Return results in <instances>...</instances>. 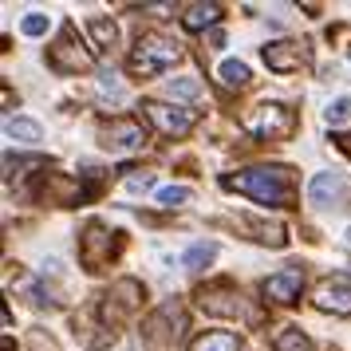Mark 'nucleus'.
I'll return each mask as SVG.
<instances>
[{"instance_id":"5701e85b","label":"nucleus","mask_w":351,"mask_h":351,"mask_svg":"<svg viewBox=\"0 0 351 351\" xmlns=\"http://www.w3.org/2000/svg\"><path fill=\"white\" fill-rule=\"evenodd\" d=\"M245 225L256 233L261 245H272V249H280V245H285V229H280V225H269V221H245Z\"/></svg>"},{"instance_id":"cd10ccee","label":"nucleus","mask_w":351,"mask_h":351,"mask_svg":"<svg viewBox=\"0 0 351 351\" xmlns=\"http://www.w3.org/2000/svg\"><path fill=\"white\" fill-rule=\"evenodd\" d=\"M123 351H130V348H123Z\"/></svg>"},{"instance_id":"a211bd4d","label":"nucleus","mask_w":351,"mask_h":351,"mask_svg":"<svg viewBox=\"0 0 351 351\" xmlns=\"http://www.w3.org/2000/svg\"><path fill=\"white\" fill-rule=\"evenodd\" d=\"M87 32L95 40V48H103V51H111L114 40H119V28H114V20H107V16H91L87 20Z\"/></svg>"},{"instance_id":"4468645a","label":"nucleus","mask_w":351,"mask_h":351,"mask_svg":"<svg viewBox=\"0 0 351 351\" xmlns=\"http://www.w3.org/2000/svg\"><path fill=\"white\" fill-rule=\"evenodd\" d=\"M221 20V4H186L182 8V28L186 32H206Z\"/></svg>"},{"instance_id":"1a4fd4ad","label":"nucleus","mask_w":351,"mask_h":351,"mask_svg":"<svg viewBox=\"0 0 351 351\" xmlns=\"http://www.w3.org/2000/svg\"><path fill=\"white\" fill-rule=\"evenodd\" d=\"M316 308L332 312V316H351V280L348 276H328L316 285Z\"/></svg>"},{"instance_id":"c85d7f7f","label":"nucleus","mask_w":351,"mask_h":351,"mask_svg":"<svg viewBox=\"0 0 351 351\" xmlns=\"http://www.w3.org/2000/svg\"><path fill=\"white\" fill-rule=\"evenodd\" d=\"M348 56H351V51H348Z\"/></svg>"},{"instance_id":"bb28decb","label":"nucleus","mask_w":351,"mask_h":351,"mask_svg":"<svg viewBox=\"0 0 351 351\" xmlns=\"http://www.w3.org/2000/svg\"><path fill=\"white\" fill-rule=\"evenodd\" d=\"M127 186H130V190H150V186H154V178H150V174H143V178H130Z\"/></svg>"},{"instance_id":"0eeeda50","label":"nucleus","mask_w":351,"mask_h":351,"mask_svg":"<svg viewBox=\"0 0 351 351\" xmlns=\"http://www.w3.org/2000/svg\"><path fill=\"white\" fill-rule=\"evenodd\" d=\"M300 292H304V269H280V272H272V276H265L261 280V296H265V304H292V300H300Z\"/></svg>"},{"instance_id":"f03ea898","label":"nucleus","mask_w":351,"mask_h":351,"mask_svg":"<svg viewBox=\"0 0 351 351\" xmlns=\"http://www.w3.org/2000/svg\"><path fill=\"white\" fill-rule=\"evenodd\" d=\"M178 60H182V44H178V40H166V36H158V32L138 36V44L130 48V71L143 75V80L170 71Z\"/></svg>"},{"instance_id":"412c9836","label":"nucleus","mask_w":351,"mask_h":351,"mask_svg":"<svg viewBox=\"0 0 351 351\" xmlns=\"http://www.w3.org/2000/svg\"><path fill=\"white\" fill-rule=\"evenodd\" d=\"M95 87H99V95L111 99V103H119V99H123V80H119V71H114V67H99Z\"/></svg>"},{"instance_id":"a878e982","label":"nucleus","mask_w":351,"mask_h":351,"mask_svg":"<svg viewBox=\"0 0 351 351\" xmlns=\"http://www.w3.org/2000/svg\"><path fill=\"white\" fill-rule=\"evenodd\" d=\"M48 24H51V16H44V12H28V16L20 20V32L24 36H44L48 32Z\"/></svg>"},{"instance_id":"dca6fc26","label":"nucleus","mask_w":351,"mask_h":351,"mask_svg":"<svg viewBox=\"0 0 351 351\" xmlns=\"http://www.w3.org/2000/svg\"><path fill=\"white\" fill-rule=\"evenodd\" d=\"M4 138H12V143H40L44 138V127L32 123V119H4Z\"/></svg>"},{"instance_id":"6e6552de","label":"nucleus","mask_w":351,"mask_h":351,"mask_svg":"<svg viewBox=\"0 0 351 351\" xmlns=\"http://www.w3.org/2000/svg\"><path fill=\"white\" fill-rule=\"evenodd\" d=\"M261 56H265L269 71H276V75H288V71L308 67V44H300V40H276V44H265Z\"/></svg>"},{"instance_id":"20e7f679","label":"nucleus","mask_w":351,"mask_h":351,"mask_svg":"<svg viewBox=\"0 0 351 351\" xmlns=\"http://www.w3.org/2000/svg\"><path fill=\"white\" fill-rule=\"evenodd\" d=\"M48 64L60 71V75H80V71H87V67L95 64V56L87 51V44L80 40V32H75V24H64V32H60V40L51 44L48 51Z\"/></svg>"},{"instance_id":"393cba45","label":"nucleus","mask_w":351,"mask_h":351,"mask_svg":"<svg viewBox=\"0 0 351 351\" xmlns=\"http://www.w3.org/2000/svg\"><path fill=\"white\" fill-rule=\"evenodd\" d=\"M193 193L186 190V186H162L158 190V206H166V209H174V206H186Z\"/></svg>"},{"instance_id":"4be33fe9","label":"nucleus","mask_w":351,"mask_h":351,"mask_svg":"<svg viewBox=\"0 0 351 351\" xmlns=\"http://www.w3.org/2000/svg\"><path fill=\"white\" fill-rule=\"evenodd\" d=\"M166 91H170V99H197L202 83H197V75H178V80L166 83Z\"/></svg>"},{"instance_id":"b1692460","label":"nucleus","mask_w":351,"mask_h":351,"mask_svg":"<svg viewBox=\"0 0 351 351\" xmlns=\"http://www.w3.org/2000/svg\"><path fill=\"white\" fill-rule=\"evenodd\" d=\"M324 123H328V127H343V123H351V95H339L335 103H328Z\"/></svg>"},{"instance_id":"ddd939ff","label":"nucleus","mask_w":351,"mask_h":351,"mask_svg":"<svg viewBox=\"0 0 351 351\" xmlns=\"http://www.w3.org/2000/svg\"><path fill=\"white\" fill-rule=\"evenodd\" d=\"M343 186H348V178L339 174V170L312 174V182H308V202H312V206H332L335 197L343 193Z\"/></svg>"},{"instance_id":"423d86ee","label":"nucleus","mask_w":351,"mask_h":351,"mask_svg":"<svg viewBox=\"0 0 351 351\" xmlns=\"http://www.w3.org/2000/svg\"><path fill=\"white\" fill-rule=\"evenodd\" d=\"M111 237H114V233H107V225H103V221H87V229H83V237H80L83 269L99 272L107 261H111Z\"/></svg>"},{"instance_id":"39448f33","label":"nucleus","mask_w":351,"mask_h":351,"mask_svg":"<svg viewBox=\"0 0 351 351\" xmlns=\"http://www.w3.org/2000/svg\"><path fill=\"white\" fill-rule=\"evenodd\" d=\"M138 111L154 123V127L166 134V138H186L197 123V111H186V107H170V103H162V99H143V107Z\"/></svg>"},{"instance_id":"9b49d317","label":"nucleus","mask_w":351,"mask_h":351,"mask_svg":"<svg viewBox=\"0 0 351 351\" xmlns=\"http://www.w3.org/2000/svg\"><path fill=\"white\" fill-rule=\"evenodd\" d=\"M138 300H143V285H138V280H119V285H111V292H107L103 319H107V324H119L127 312L138 308Z\"/></svg>"},{"instance_id":"f3484780","label":"nucleus","mask_w":351,"mask_h":351,"mask_svg":"<svg viewBox=\"0 0 351 351\" xmlns=\"http://www.w3.org/2000/svg\"><path fill=\"white\" fill-rule=\"evenodd\" d=\"M190 351H241V339L229 332H206L190 343Z\"/></svg>"},{"instance_id":"6ab92c4d","label":"nucleus","mask_w":351,"mask_h":351,"mask_svg":"<svg viewBox=\"0 0 351 351\" xmlns=\"http://www.w3.org/2000/svg\"><path fill=\"white\" fill-rule=\"evenodd\" d=\"M272 348L276 351H316L312 339H308L304 332H296V328H280V332L272 335Z\"/></svg>"},{"instance_id":"9d476101","label":"nucleus","mask_w":351,"mask_h":351,"mask_svg":"<svg viewBox=\"0 0 351 351\" xmlns=\"http://www.w3.org/2000/svg\"><path fill=\"white\" fill-rule=\"evenodd\" d=\"M99 138H103L107 150H143L146 130H143V123H134V119H111L107 127L99 130Z\"/></svg>"},{"instance_id":"aec40b11","label":"nucleus","mask_w":351,"mask_h":351,"mask_svg":"<svg viewBox=\"0 0 351 351\" xmlns=\"http://www.w3.org/2000/svg\"><path fill=\"white\" fill-rule=\"evenodd\" d=\"M213 256H217V245H213V241H197V245H190V249H186L182 265L197 272V269H206V265L213 261Z\"/></svg>"},{"instance_id":"2eb2a0df","label":"nucleus","mask_w":351,"mask_h":351,"mask_svg":"<svg viewBox=\"0 0 351 351\" xmlns=\"http://www.w3.org/2000/svg\"><path fill=\"white\" fill-rule=\"evenodd\" d=\"M217 80H221V87H229V91H241V87H249V64L245 60H221L217 64Z\"/></svg>"},{"instance_id":"f257e3e1","label":"nucleus","mask_w":351,"mask_h":351,"mask_svg":"<svg viewBox=\"0 0 351 351\" xmlns=\"http://www.w3.org/2000/svg\"><path fill=\"white\" fill-rule=\"evenodd\" d=\"M221 186L249 193L261 206H288L292 202V170L288 166H249V170L221 178Z\"/></svg>"},{"instance_id":"f8f14e48","label":"nucleus","mask_w":351,"mask_h":351,"mask_svg":"<svg viewBox=\"0 0 351 351\" xmlns=\"http://www.w3.org/2000/svg\"><path fill=\"white\" fill-rule=\"evenodd\" d=\"M197 304L206 308V312H213V316H237L241 312V292L229 280H217V285H209L197 292Z\"/></svg>"},{"instance_id":"7ed1b4c3","label":"nucleus","mask_w":351,"mask_h":351,"mask_svg":"<svg viewBox=\"0 0 351 351\" xmlns=\"http://www.w3.org/2000/svg\"><path fill=\"white\" fill-rule=\"evenodd\" d=\"M241 127L253 134L256 143H276V138H292L296 134V114L285 103H261L253 111H245Z\"/></svg>"}]
</instances>
